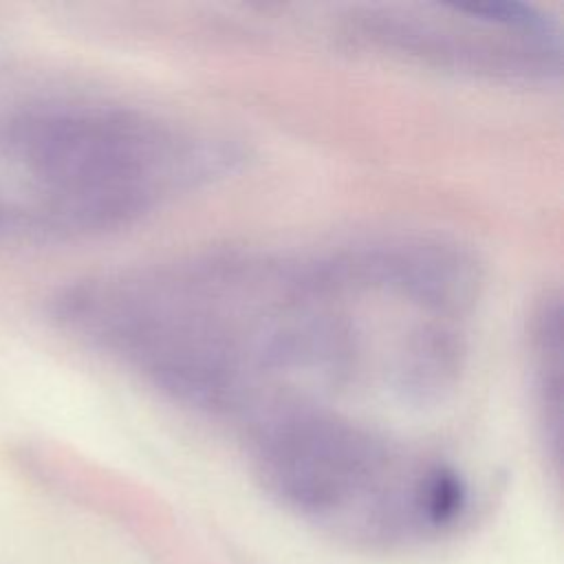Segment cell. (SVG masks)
<instances>
[{
  "mask_svg": "<svg viewBox=\"0 0 564 564\" xmlns=\"http://www.w3.org/2000/svg\"><path fill=\"white\" fill-rule=\"evenodd\" d=\"M53 317L161 394L245 423L359 397L370 372L366 297L344 247L207 251L104 271L59 291Z\"/></svg>",
  "mask_w": 564,
  "mask_h": 564,
  "instance_id": "cell-1",
  "label": "cell"
},
{
  "mask_svg": "<svg viewBox=\"0 0 564 564\" xmlns=\"http://www.w3.org/2000/svg\"><path fill=\"white\" fill-rule=\"evenodd\" d=\"M258 469L286 502L339 511L366 502L441 527L458 471L335 405H289L247 423Z\"/></svg>",
  "mask_w": 564,
  "mask_h": 564,
  "instance_id": "cell-2",
  "label": "cell"
},
{
  "mask_svg": "<svg viewBox=\"0 0 564 564\" xmlns=\"http://www.w3.org/2000/svg\"><path fill=\"white\" fill-rule=\"evenodd\" d=\"M344 31L357 46L494 82L544 84L562 68L557 22L524 4L364 7Z\"/></svg>",
  "mask_w": 564,
  "mask_h": 564,
  "instance_id": "cell-3",
  "label": "cell"
},
{
  "mask_svg": "<svg viewBox=\"0 0 564 564\" xmlns=\"http://www.w3.org/2000/svg\"><path fill=\"white\" fill-rule=\"evenodd\" d=\"M529 383L533 410L549 441L557 445L562 414V328L560 300L544 297L529 324Z\"/></svg>",
  "mask_w": 564,
  "mask_h": 564,
  "instance_id": "cell-4",
  "label": "cell"
}]
</instances>
